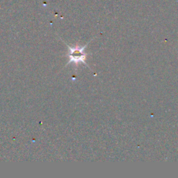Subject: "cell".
Masks as SVG:
<instances>
[{"mask_svg":"<svg viewBox=\"0 0 178 178\" xmlns=\"http://www.w3.org/2000/svg\"><path fill=\"white\" fill-rule=\"evenodd\" d=\"M67 46L69 48V53L68 54L69 57V62L68 64L73 63L75 65H77L78 63H83L86 65L85 60L87 54L85 53V50L84 49H85L87 45L84 47H82L79 46L75 47H70L69 45Z\"/></svg>","mask_w":178,"mask_h":178,"instance_id":"1","label":"cell"}]
</instances>
